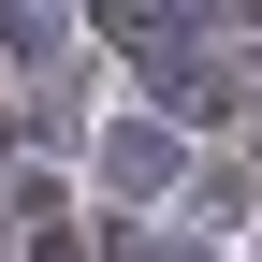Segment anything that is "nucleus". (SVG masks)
I'll use <instances>...</instances> for the list:
<instances>
[{
	"instance_id": "1",
	"label": "nucleus",
	"mask_w": 262,
	"mask_h": 262,
	"mask_svg": "<svg viewBox=\"0 0 262 262\" xmlns=\"http://www.w3.org/2000/svg\"><path fill=\"white\" fill-rule=\"evenodd\" d=\"M102 175H117V189H160V175H175V146H160V131H117V146H102Z\"/></svg>"
}]
</instances>
